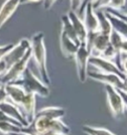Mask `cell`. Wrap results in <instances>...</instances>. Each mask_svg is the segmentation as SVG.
<instances>
[{
	"mask_svg": "<svg viewBox=\"0 0 127 135\" xmlns=\"http://www.w3.org/2000/svg\"><path fill=\"white\" fill-rule=\"evenodd\" d=\"M30 41V48L32 53V59L34 60L36 66L38 68L40 73L41 80L44 84L49 86L51 84V80L48 73V67H47V51L45 46V35L43 32H37L35 33Z\"/></svg>",
	"mask_w": 127,
	"mask_h": 135,
	"instance_id": "6da1fadb",
	"label": "cell"
},
{
	"mask_svg": "<svg viewBox=\"0 0 127 135\" xmlns=\"http://www.w3.org/2000/svg\"><path fill=\"white\" fill-rule=\"evenodd\" d=\"M71 128L62 119H48L46 117H35L34 121L27 128H22V132L33 135L45 134L48 132L69 135Z\"/></svg>",
	"mask_w": 127,
	"mask_h": 135,
	"instance_id": "7a4b0ae2",
	"label": "cell"
},
{
	"mask_svg": "<svg viewBox=\"0 0 127 135\" xmlns=\"http://www.w3.org/2000/svg\"><path fill=\"white\" fill-rule=\"evenodd\" d=\"M14 84L20 85L27 93L34 94L36 97L39 95L41 97H48L50 95L49 86L45 85L42 80L38 76H36V75L29 68L26 69L21 78L16 80Z\"/></svg>",
	"mask_w": 127,
	"mask_h": 135,
	"instance_id": "3957f363",
	"label": "cell"
},
{
	"mask_svg": "<svg viewBox=\"0 0 127 135\" xmlns=\"http://www.w3.org/2000/svg\"><path fill=\"white\" fill-rule=\"evenodd\" d=\"M104 88L110 112L115 119H118L123 116L126 111V90L116 89L110 85H104Z\"/></svg>",
	"mask_w": 127,
	"mask_h": 135,
	"instance_id": "277c9868",
	"label": "cell"
},
{
	"mask_svg": "<svg viewBox=\"0 0 127 135\" xmlns=\"http://www.w3.org/2000/svg\"><path fill=\"white\" fill-rule=\"evenodd\" d=\"M32 59V53H31V48L26 52L25 56L22 58L19 62L14 64L12 67H10L6 72L0 76V84L5 85V84H14L16 80H18L26 69L28 68L30 60Z\"/></svg>",
	"mask_w": 127,
	"mask_h": 135,
	"instance_id": "5b68a950",
	"label": "cell"
},
{
	"mask_svg": "<svg viewBox=\"0 0 127 135\" xmlns=\"http://www.w3.org/2000/svg\"><path fill=\"white\" fill-rule=\"evenodd\" d=\"M82 22L85 24V27L87 32L86 36V42H85V48L89 51L90 45L92 43L93 38L99 33V23L96 17V14L93 11L92 5L90 1H87V4L85 7V14L82 17Z\"/></svg>",
	"mask_w": 127,
	"mask_h": 135,
	"instance_id": "8992f818",
	"label": "cell"
},
{
	"mask_svg": "<svg viewBox=\"0 0 127 135\" xmlns=\"http://www.w3.org/2000/svg\"><path fill=\"white\" fill-rule=\"evenodd\" d=\"M90 57L89 51L85 48V45H81L75 54V63H76V74L81 83H85L87 79L89 72V60Z\"/></svg>",
	"mask_w": 127,
	"mask_h": 135,
	"instance_id": "52a82bcc",
	"label": "cell"
},
{
	"mask_svg": "<svg viewBox=\"0 0 127 135\" xmlns=\"http://www.w3.org/2000/svg\"><path fill=\"white\" fill-rule=\"evenodd\" d=\"M89 66H91L92 68L96 69L95 72L116 75L119 78H121L122 80H126V75L120 72L119 69L114 64V62H112V61L105 60L101 57H89Z\"/></svg>",
	"mask_w": 127,
	"mask_h": 135,
	"instance_id": "ba28073f",
	"label": "cell"
},
{
	"mask_svg": "<svg viewBox=\"0 0 127 135\" xmlns=\"http://www.w3.org/2000/svg\"><path fill=\"white\" fill-rule=\"evenodd\" d=\"M30 49V41L28 39H22L17 44H15L11 50L7 53V55L3 58L5 62L6 69L8 70L10 67H12L14 64L19 62L20 60L25 56L26 52Z\"/></svg>",
	"mask_w": 127,
	"mask_h": 135,
	"instance_id": "9c48e42d",
	"label": "cell"
},
{
	"mask_svg": "<svg viewBox=\"0 0 127 135\" xmlns=\"http://www.w3.org/2000/svg\"><path fill=\"white\" fill-rule=\"evenodd\" d=\"M87 78L99 81L104 85H110L116 89L126 90V80H122L116 75L112 74H103L99 72H87Z\"/></svg>",
	"mask_w": 127,
	"mask_h": 135,
	"instance_id": "30bf717a",
	"label": "cell"
},
{
	"mask_svg": "<svg viewBox=\"0 0 127 135\" xmlns=\"http://www.w3.org/2000/svg\"><path fill=\"white\" fill-rule=\"evenodd\" d=\"M19 109L21 110L24 117H25L26 122L28 125H31L34 121L35 116H36V95L31 94V93H26L24 98L22 99Z\"/></svg>",
	"mask_w": 127,
	"mask_h": 135,
	"instance_id": "8fae6325",
	"label": "cell"
},
{
	"mask_svg": "<svg viewBox=\"0 0 127 135\" xmlns=\"http://www.w3.org/2000/svg\"><path fill=\"white\" fill-rule=\"evenodd\" d=\"M0 111H2L8 117H10L11 119L18 122L23 128H27L29 126L28 123L26 122L25 117H24L23 113L21 112V110L19 109V107L14 105L10 101L6 100L4 102H2V103H0Z\"/></svg>",
	"mask_w": 127,
	"mask_h": 135,
	"instance_id": "7c38bea8",
	"label": "cell"
},
{
	"mask_svg": "<svg viewBox=\"0 0 127 135\" xmlns=\"http://www.w3.org/2000/svg\"><path fill=\"white\" fill-rule=\"evenodd\" d=\"M109 46V36L98 33L92 40L89 48L90 57H100L105 49Z\"/></svg>",
	"mask_w": 127,
	"mask_h": 135,
	"instance_id": "4fadbf2b",
	"label": "cell"
},
{
	"mask_svg": "<svg viewBox=\"0 0 127 135\" xmlns=\"http://www.w3.org/2000/svg\"><path fill=\"white\" fill-rule=\"evenodd\" d=\"M67 16L69 17L70 21L72 23V25L74 27V29H75V32H76L77 39H79V41L81 43V45H85V46L87 32H86V29H85V24H84L82 20H81V18H79V17L76 16L72 11H70L67 14Z\"/></svg>",
	"mask_w": 127,
	"mask_h": 135,
	"instance_id": "5bb4252c",
	"label": "cell"
},
{
	"mask_svg": "<svg viewBox=\"0 0 127 135\" xmlns=\"http://www.w3.org/2000/svg\"><path fill=\"white\" fill-rule=\"evenodd\" d=\"M20 4L21 1L19 0H7L3 3L0 8V29L11 18Z\"/></svg>",
	"mask_w": 127,
	"mask_h": 135,
	"instance_id": "9a60e30c",
	"label": "cell"
},
{
	"mask_svg": "<svg viewBox=\"0 0 127 135\" xmlns=\"http://www.w3.org/2000/svg\"><path fill=\"white\" fill-rule=\"evenodd\" d=\"M60 47L64 57H66L67 59H74L75 54L79 49V47L72 42L63 32L60 34Z\"/></svg>",
	"mask_w": 127,
	"mask_h": 135,
	"instance_id": "2e32d148",
	"label": "cell"
},
{
	"mask_svg": "<svg viewBox=\"0 0 127 135\" xmlns=\"http://www.w3.org/2000/svg\"><path fill=\"white\" fill-rule=\"evenodd\" d=\"M66 115V110L59 106H48L43 107L36 112L35 117H46L48 119H62Z\"/></svg>",
	"mask_w": 127,
	"mask_h": 135,
	"instance_id": "e0dca14e",
	"label": "cell"
},
{
	"mask_svg": "<svg viewBox=\"0 0 127 135\" xmlns=\"http://www.w3.org/2000/svg\"><path fill=\"white\" fill-rule=\"evenodd\" d=\"M109 44L117 54L120 52H127V37H124L114 30H111L109 34Z\"/></svg>",
	"mask_w": 127,
	"mask_h": 135,
	"instance_id": "ac0fdd59",
	"label": "cell"
},
{
	"mask_svg": "<svg viewBox=\"0 0 127 135\" xmlns=\"http://www.w3.org/2000/svg\"><path fill=\"white\" fill-rule=\"evenodd\" d=\"M103 13H104V15H105L106 19L109 22V24H110V26H111L112 30L116 31L117 33L121 34L124 37H127L126 21L120 19V18H117V17L113 16V15H111V14H109V13L106 12V11H103Z\"/></svg>",
	"mask_w": 127,
	"mask_h": 135,
	"instance_id": "d6986e66",
	"label": "cell"
},
{
	"mask_svg": "<svg viewBox=\"0 0 127 135\" xmlns=\"http://www.w3.org/2000/svg\"><path fill=\"white\" fill-rule=\"evenodd\" d=\"M61 19H62V30H61V32H63L72 42L76 44V46L80 47L81 46V43H80L79 39H77V36H76L75 29H74V27H72L69 17L67 15H63V16L61 17Z\"/></svg>",
	"mask_w": 127,
	"mask_h": 135,
	"instance_id": "ffe728a7",
	"label": "cell"
},
{
	"mask_svg": "<svg viewBox=\"0 0 127 135\" xmlns=\"http://www.w3.org/2000/svg\"><path fill=\"white\" fill-rule=\"evenodd\" d=\"M94 12L96 14V17H97V19H98V23H99V33L109 36V34H110V32H111L112 28H111V26H110L108 20L106 19V17H105V15H104V13H103V11L98 10V11H94Z\"/></svg>",
	"mask_w": 127,
	"mask_h": 135,
	"instance_id": "44dd1931",
	"label": "cell"
},
{
	"mask_svg": "<svg viewBox=\"0 0 127 135\" xmlns=\"http://www.w3.org/2000/svg\"><path fill=\"white\" fill-rule=\"evenodd\" d=\"M82 131L86 133L87 135H116L110 130L103 128V127H94L89 126V125H85L82 126Z\"/></svg>",
	"mask_w": 127,
	"mask_h": 135,
	"instance_id": "7402d4cb",
	"label": "cell"
},
{
	"mask_svg": "<svg viewBox=\"0 0 127 135\" xmlns=\"http://www.w3.org/2000/svg\"><path fill=\"white\" fill-rule=\"evenodd\" d=\"M0 132L5 135L20 133L22 132V127H19L10 122H0Z\"/></svg>",
	"mask_w": 127,
	"mask_h": 135,
	"instance_id": "603a6c76",
	"label": "cell"
},
{
	"mask_svg": "<svg viewBox=\"0 0 127 135\" xmlns=\"http://www.w3.org/2000/svg\"><path fill=\"white\" fill-rule=\"evenodd\" d=\"M15 44H8V45H3V46H0V61L3 60L5 56L7 55L9 51L12 49Z\"/></svg>",
	"mask_w": 127,
	"mask_h": 135,
	"instance_id": "cb8c5ba5",
	"label": "cell"
},
{
	"mask_svg": "<svg viewBox=\"0 0 127 135\" xmlns=\"http://www.w3.org/2000/svg\"><path fill=\"white\" fill-rule=\"evenodd\" d=\"M81 1H71V7H72V10L74 13H77L79 10L81 8Z\"/></svg>",
	"mask_w": 127,
	"mask_h": 135,
	"instance_id": "d4e9b609",
	"label": "cell"
},
{
	"mask_svg": "<svg viewBox=\"0 0 127 135\" xmlns=\"http://www.w3.org/2000/svg\"><path fill=\"white\" fill-rule=\"evenodd\" d=\"M6 100H7V95H6V93H5L4 85L0 84V103H2V102H4Z\"/></svg>",
	"mask_w": 127,
	"mask_h": 135,
	"instance_id": "484cf974",
	"label": "cell"
},
{
	"mask_svg": "<svg viewBox=\"0 0 127 135\" xmlns=\"http://www.w3.org/2000/svg\"><path fill=\"white\" fill-rule=\"evenodd\" d=\"M6 71H7V69H6L5 62L3 61V60H1V61H0V76H2Z\"/></svg>",
	"mask_w": 127,
	"mask_h": 135,
	"instance_id": "4316f807",
	"label": "cell"
},
{
	"mask_svg": "<svg viewBox=\"0 0 127 135\" xmlns=\"http://www.w3.org/2000/svg\"><path fill=\"white\" fill-rule=\"evenodd\" d=\"M43 3L45 4L44 5V8L47 10V9H51L53 7V5L56 3V1H44Z\"/></svg>",
	"mask_w": 127,
	"mask_h": 135,
	"instance_id": "83f0119b",
	"label": "cell"
},
{
	"mask_svg": "<svg viewBox=\"0 0 127 135\" xmlns=\"http://www.w3.org/2000/svg\"><path fill=\"white\" fill-rule=\"evenodd\" d=\"M10 135H33V134H30V133H27V132H20V133H13V134Z\"/></svg>",
	"mask_w": 127,
	"mask_h": 135,
	"instance_id": "f1b7e54d",
	"label": "cell"
},
{
	"mask_svg": "<svg viewBox=\"0 0 127 135\" xmlns=\"http://www.w3.org/2000/svg\"><path fill=\"white\" fill-rule=\"evenodd\" d=\"M40 135H65V134H60V133H53V132H48L45 134H40Z\"/></svg>",
	"mask_w": 127,
	"mask_h": 135,
	"instance_id": "f546056e",
	"label": "cell"
}]
</instances>
